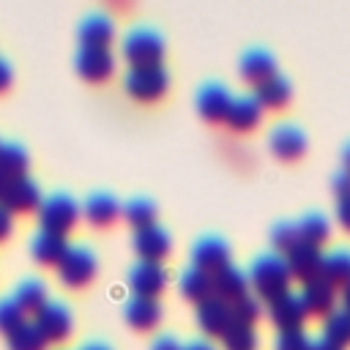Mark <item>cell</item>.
I'll return each mask as SVG.
<instances>
[{"label": "cell", "instance_id": "obj_1", "mask_svg": "<svg viewBox=\"0 0 350 350\" xmlns=\"http://www.w3.org/2000/svg\"><path fill=\"white\" fill-rule=\"evenodd\" d=\"M246 279L249 284L254 287L257 298L262 295L265 301L290 290V271H287V262H284V254L268 249V252H260L254 254V260L249 262V271H246Z\"/></svg>", "mask_w": 350, "mask_h": 350}, {"label": "cell", "instance_id": "obj_2", "mask_svg": "<svg viewBox=\"0 0 350 350\" xmlns=\"http://www.w3.org/2000/svg\"><path fill=\"white\" fill-rule=\"evenodd\" d=\"M123 57L131 66H150L161 63L164 57V36L150 25H134L123 36Z\"/></svg>", "mask_w": 350, "mask_h": 350}, {"label": "cell", "instance_id": "obj_3", "mask_svg": "<svg viewBox=\"0 0 350 350\" xmlns=\"http://www.w3.org/2000/svg\"><path fill=\"white\" fill-rule=\"evenodd\" d=\"M123 88L137 101H156L170 88V71L164 63L150 66H131L123 77Z\"/></svg>", "mask_w": 350, "mask_h": 350}, {"label": "cell", "instance_id": "obj_4", "mask_svg": "<svg viewBox=\"0 0 350 350\" xmlns=\"http://www.w3.org/2000/svg\"><path fill=\"white\" fill-rule=\"evenodd\" d=\"M79 219V205L71 194L66 191H55L49 197H41V205H38V221H41V230L46 232H57V235H66Z\"/></svg>", "mask_w": 350, "mask_h": 350}, {"label": "cell", "instance_id": "obj_5", "mask_svg": "<svg viewBox=\"0 0 350 350\" xmlns=\"http://www.w3.org/2000/svg\"><path fill=\"white\" fill-rule=\"evenodd\" d=\"M96 271H98V257L85 243L68 246L57 262V276L66 287H85L96 276Z\"/></svg>", "mask_w": 350, "mask_h": 350}, {"label": "cell", "instance_id": "obj_6", "mask_svg": "<svg viewBox=\"0 0 350 350\" xmlns=\"http://www.w3.org/2000/svg\"><path fill=\"white\" fill-rule=\"evenodd\" d=\"M191 265L205 271V273H213L219 268H224L232 257L230 252V243L221 238V235H200L194 243H191Z\"/></svg>", "mask_w": 350, "mask_h": 350}, {"label": "cell", "instance_id": "obj_7", "mask_svg": "<svg viewBox=\"0 0 350 350\" xmlns=\"http://www.w3.org/2000/svg\"><path fill=\"white\" fill-rule=\"evenodd\" d=\"M33 323H36V328L41 331V336L46 342H63L71 334L74 317H71V309L63 301H46L36 312V320Z\"/></svg>", "mask_w": 350, "mask_h": 350}, {"label": "cell", "instance_id": "obj_8", "mask_svg": "<svg viewBox=\"0 0 350 350\" xmlns=\"http://www.w3.org/2000/svg\"><path fill=\"white\" fill-rule=\"evenodd\" d=\"M268 317L273 320V325L279 331H295L304 325V317H306V309L301 304V295L293 293V290H284L273 298H268Z\"/></svg>", "mask_w": 350, "mask_h": 350}, {"label": "cell", "instance_id": "obj_9", "mask_svg": "<svg viewBox=\"0 0 350 350\" xmlns=\"http://www.w3.org/2000/svg\"><path fill=\"white\" fill-rule=\"evenodd\" d=\"M0 205L8 211V213H27L33 208L41 205V189L33 178L22 175V178H14L5 183L3 194H0Z\"/></svg>", "mask_w": 350, "mask_h": 350}, {"label": "cell", "instance_id": "obj_10", "mask_svg": "<svg viewBox=\"0 0 350 350\" xmlns=\"http://www.w3.org/2000/svg\"><path fill=\"white\" fill-rule=\"evenodd\" d=\"M284 262H287L290 276H295V279H301V282H309V279H317V276H320L323 252H320V246H314V243L298 241L295 246H290V249L284 252Z\"/></svg>", "mask_w": 350, "mask_h": 350}, {"label": "cell", "instance_id": "obj_11", "mask_svg": "<svg viewBox=\"0 0 350 350\" xmlns=\"http://www.w3.org/2000/svg\"><path fill=\"white\" fill-rule=\"evenodd\" d=\"M170 246H172V238L167 232V227H161L159 221L153 224H145L134 232V249L139 254V260H148V262H159L170 254Z\"/></svg>", "mask_w": 350, "mask_h": 350}, {"label": "cell", "instance_id": "obj_12", "mask_svg": "<svg viewBox=\"0 0 350 350\" xmlns=\"http://www.w3.org/2000/svg\"><path fill=\"white\" fill-rule=\"evenodd\" d=\"M77 74L88 82H101L112 74L115 68V57L109 49H98V46H79L77 57H74Z\"/></svg>", "mask_w": 350, "mask_h": 350}, {"label": "cell", "instance_id": "obj_13", "mask_svg": "<svg viewBox=\"0 0 350 350\" xmlns=\"http://www.w3.org/2000/svg\"><path fill=\"white\" fill-rule=\"evenodd\" d=\"M167 284V271L161 262H148L139 260L131 265L129 271V287L134 290V295H145V298H156Z\"/></svg>", "mask_w": 350, "mask_h": 350}, {"label": "cell", "instance_id": "obj_14", "mask_svg": "<svg viewBox=\"0 0 350 350\" xmlns=\"http://www.w3.org/2000/svg\"><path fill=\"white\" fill-rule=\"evenodd\" d=\"M112 36H115V22H112V16H107L104 11H93V14L82 16V22L77 25L79 46H98V49H109Z\"/></svg>", "mask_w": 350, "mask_h": 350}, {"label": "cell", "instance_id": "obj_15", "mask_svg": "<svg viewBox=\"0 0 350 350\" xmlns=\"http://www.w3.org/2000/svg\"><path fill=\"white\" fill-rule=\"evenodd\" d=\"M194 101H197V112L205 120H224L232 96H230V90H227L224 82H205V85L197 88Z\"/></svg>", "mask_w": 350, "mask_h": 350}, {"label": "cell", "instance_id": "obj_16", "mask_svg": "<svg viewBox=\"0 0 350 350\" xmlns=\"http://www.w3.org/2000/svg\"><path fill=\"white\" fill-rule=\"evenodd\" d=\"M197 323L208 336H221L224 328L232 323V312H230V301L219 298V295H208L197 304Z\"/></svg>", "mask_w": 350, "mask_h": 350}, {"label": "cell", "instance_id": "obj_17", "mask_svg": "<svg viewBox=\"0 0 350 350\" xmlns=\"http://www.w3.org/2000/svg\"><path fill=\"white\" fill-rule=\"evenodd\" d=\"M268 145L279 159H298L306 150V134L295 123H276L268 134Z\"/></svg>", "mask_w": 350, "mask_h": 350}, {"label": "cell", "instance_id": "obj_18", "mask_svg": "<svg viewBox=\"0 0 350 350\" xmlns=\"http://www.w3.org/2000/svg\"><path fill=\"white\" fill-rule=\"evenodd\" d=\"M301 304H304V309H306V314H328L331 309H334V304H336V287L334 284H328L325 279H309V282H304V287H301Z\"/></svg>", "mask_w": 350, "mask_h": 350}, {"label": "cell", "instance_id": "obj_19", "mask_svg": "<svg viewBox=\"0 0 350 350\" xmlns=\"http://www.w3.org/2000/svg\"><path fill=\"white\" fill-rule=\"evenodd\" d=\"M238 71L243 79L249 82H262L268 79L271 74H276V57L271 49L265 46H249L243 55H241V63H238Z\"/></svg>", "mask_w": 350, "mask_h": 350}, {"label": "cell", "instance_id": "obj_20", "mask_svg": "<svg viewBox=\"0 0 350 350\" xmlns=\"http://www.w3.org/2000/svg\"><path fill=\"white\" fill-rule=\"evenodd\" d=\"M211 290H213V295H219L224 301H235L238 295L249 293L246 271L238 268V265H232V262H227L224 268H219V271L211 273Z\"/></svg>", "mask_w": 350, "mask_h": 350}, {"label": "cell", "instance_id": "obj_21", "mask_svg": "<svg viewBox=\"0 0 350 350\" xmlns=\"http://www.w3.org/2000/svg\"><path fill=\"white\" fill-rule=\"evenodd\" d=\"M123 317L137 328V331H148L161 320V304L159 298H145V295H131L123 304Z\"/></svg>", "mask_w": 350, "mask_h": 350}, {"label": "cell", "instance_id": "obj_22", "mask_svg": "<svg viewBox=\"0 0 350 350\" xmlns=\"http://www.w3.org/2000/svg\"><path fill=\"white\" fill-rule=\"evenodd\" d=\"M260 112H262V107L257 104V98H254L252 93H241V96H232L224 120H227V126L235 129V131H249V129L257 126Z\"/></svg>", "mask_w": 350, "mask_h": 350}, {"label": "cell", "instance_id": "obj_23", "mask_svg": "<svg viewBox=\"0 0 350 350\" xmlns=\"http://www.w3.org/2000/svg\"><path fill=\"white\" fill-rule=\"evenodd\" d=\"M82 213H85V219L90 224L107 227V224H112L118 219L120 202H118V197L112 191H93V194H88V200L82 205Z\"/></svg>", "mask_w": 350, "mask_h": 350}, {"label": "cell", "instance_id": "obj_24", "mask_svg": "<svg viewBox=\"0 0 350 350\" xmlns=\"http://www.w3.org/2000/svg\"><path fill=\"white\" fill-rule=\"evenodd\" d=\"M66 249H68V241H66V235H57V232L38 230L30 238V254L38 265H57L60 257L66 254Z\"/></svg>", "mask_w": 350, "mask_h": 350}, {"label": "cell", "instance_id": "obj_25", "mask_svg": "<svg viewBox=\"0 0 350 350\" xmlns=\"http://www.w3.org/2000/svg\"><path fill=\"white\" fill-rule=\"evenodd\" d=\"M290 93H293L290 79H287V77H282V74L276 71V74H271L268 79L257 82L252 96L257 98V104H260V107H284V104L290 101Z\"/></svg>", "mask_w": 350, "mask_h": 350}, {"label": "cell", "instance_id": "obj_26", "mask_svg": "<svg viewBox=\"0 0 350 350\" xmlns=\"http://www.w3.org/2000/svg\"><path fill=\"white\" fill-rule=\"evenodd\" d=\"M320 279H325L328 284H345L350 282V249L339 246L328 254H323V262H320Z\"/></svg>", "mask_w": 350, "mask_h": 350}, {"label": "cell", "instance_id": "obj_27", "mask_svg": "<svg viewBox=\"0 0 350 350\" xmlns=\"http://www.w3.org/2000/svg\"><path fill=\"white\" fill-rule=\"evenodd\" d=\"M11 298L16 301V306H19L22 312H33V314H36V312L46 304V284H44L41 279H36V276L22 279V282L16 284V290H14Z\"/></svg>", "mask_w": 350, "mask_h": 350}, {"label": "cell", "instance_id": "obj_28", "mask_svg": "<svg viewBox=\"0 0 350 350\" xmlns=\"http://www.w3.org/2000/svg\"><path fill=\"white\" fill-rule=\"evenodd\" d=\"M27 172V150L16 142H3L0 145V175L5 180L22 178Z\"/></svg>", "mask_w": 350, "mask_h": 350}, {"label": "cell", "instance_id": "obj_29", "mask_svg": "<svg viewBox=\"0 0 350 350\" xmlns=\"http://www.w3.org/2000/svg\"><path fill=\"white\" fill-rule=\"evenodd\" d=\"M323 336L339 347L350 345V312L342 306H334L328 314H323Z\"/></svg>", "mask_w": 350, "mask_h": 350}, {"label": "cell", "instance_id": "obj_30", "mask_svg": "<svg viewBox=\"0 0 350 350\" xmlns=\"http://www.w3.org/2000/svg\"><path fill=\"white\" fill-rule=\"evenodd\" d=\"M180 293L186 295V298H191V301H202V298H208V295H213V290H211V273H205V271H200V268H194V265H186L183 271H180Z\"/></svg>", "mask_w": 350, "mask_h": 350}, {"label": "cell", "instance_id": "obj_31", "mask_svg": "<svg viewBox=\"0 0 350 350\" xmlns=\"http://www.w3.org/2000/svg\"><path fill=\"white\" fill-rule=\"evenodd\" d=\"M295 224H298V238L306 241V243H314V246H320L328 238V232H331V224H328V219L320 211L304 213Z\"/></svg>", "mask_w": 350, "mask_h": 350}, {"label": "cell", "instance_id": "obj_32", "mask_svg": "<svg viewBox=\"0 0 350 350\" xmlns=\"http://www.w3.org/2000/svg\"><path fill=\"white\" fill-rule=\"evenodd\" d=\"M8 350H46V339L41 336V331L36 328V323H22L16 325L11 334H5Z\"/></svg>", "mask_w": 350, "mask_h": 350}, {"label": "cell", "instance_id": "obj_33", "mask_svg": "<svg viewBox=\"0 0 350 350\" xmlns=\"http://www.w3.org/2000/svg\"><path fill=\"white\" fill-rule=\"evenodd\" d=\"M120 213L126 216L129 224H134L137 230L145 227V224H153L156 221V202L148 200V197H131L120 205Z\"/></svg>", "mask_w": 350, "mask_h": 350}, {"label": "cell", "instance_id": "obj_34", "mask_svg": "<svg viewBox=\"0 0 350 350\" xmlns=\"http://www.w3.org/2000/svg\"><path fill=\"white\" fill-rule=\"evenodd\" d=\"M221 342L227 350H257V331L249 323H230L221 334Z\"/></svg>", "mask_w": 350, "mask_h": 350}, {"label": "cell", "instance_id": "obj_35", "mask_svg": "<svg viewBox=\"0 0 350 350\" xmlns=\"http://www.w3.org/2000/svg\"><path fill=\"white\" fill-rule=\"evenodd\" d=\"M268 238H271L273 252H287L290 246H295V243L301 241V238H298V224L290 221V219H279V221L271 224Z\"/></svg>", "mask_w": 350, "mask_h": 350}, {"label": "cell", "instance_id": "obj_36", "mask_svg": "<svg viewBox=\"0 0 350 350\" xmlns=\"http://www.w3.org/2000/svg\"><path fill=\"white\" fill-rule=\"evenodd\" d=\"M230 312H232V320H235V323H249V325H252V323L260 317L262 304H260L257 295L243 293V295H238L235 301H230Z\"/></svg>", "mask_w": 350, "mask_h": 350}, {"label": "cell", "instance_id": "obj_37", "mask_svg": "<svg viewBox=\"0 0 350 350\" xmlns=\"http://www.w3.org/2000/svg\"><path fill=\"white\" fill-rule=\"evenodd\" d=\"M25 323V312L16 306V301L11 298V295H5V298H0V331L3 334H11L16 325H22Z\"/></svg>", "mask_w": 350, "mask_h": 350}, {"label": "cell", "instance_id": "obj_38", "mask_svg": "<svg viewBox=\"0 0 350 350\" xmlns=\"http://www.w3.org/2000/svg\"><path fill=\"white\" fill-rule=\"evenodd\" d=\"M309 345V336L295 328V331H279L276 339H273V350H306Z\"/></svg>", "mask_w": 350, "mask_h": 350}, {"label": "cell", "instance_id": "obj_39", "mask_svg": "<svg viewBox=\"0 0 350 350\" xmlns=\"http://www.w3.org/2000/svg\"><path fill=\"white\" fill-rule=\"evenodd\" d=\"M331 189L339 194V197H345V194H350V170H336L334 175H331Z\"/></svg>", "mask_w": 350, "mask_h": 350}, {"label": "cell", "instance_id": "obj_40", "mask_svg": "<svg viewBox=\"0 0 350 350\" xmlns=\"http://www.w3.org/2000/svg\"><path fill=\"white\" fill-rule=\"evenodd\" d=\"M336 219L345 230H350V194L336 197Z\"/></svg>", "mask_w": 350, "mask_h": 350}, {"label": "cell", "instance_id": "obj_41", "mask_svg": "<svg viewBox=\"0 0 350 350\" xmlns=\"http://www.w3.org/2000/svg\"><path fill=\"white\" fill-rule=\"evenodd\" d=\"M150 350H180V342H178L172 334H161V336L153 339Z\"/></svg>", "mask_w": 350, "mask_h": 350}, {"label": "cell", "instance_id": "obj_42", "mask_svg": "<svg viewBox=\"0 0 350 350\" xmlns=\"http://www.w3.org/2000/svg\"><path fill=\"white\" fill-rule=\"evenodd\" d=\"M306 350H345V347H339V345H334L331 339H325V336H309V345H306Z\"/></svg>", "mask_w": 350, "mask_h": 350}, {"label": "cell", "instance_id": "obj_43", "mask_svg": "<svg viewBox=\"0 0 350 350\" xmlns=\"http://www.w3.org/2000/svg\"><path fill=\"white\" fill-rule=\"evenodd\" d=\"M11 79H14V71H11L8 60H5V57H0V90H5V88L11 85Z\"/></svg>", "mask_w": 350, "mask_h": 350}, {"label": "cell", "instance_id": "obj_44", "mask_svg": "<svg viewBox=\"0 0 350 350\" xmlns=\"http://www.w3.org/2000/svg\"><path fill=\"white\" fill-rule=\"evenodd\" d=\"M11 235V213L0 205V241H5Z\"/></svg>", "mask_w": 350, "mask_h": 350}, {"label": "cell", "instance_id": "obj_45", "mask_svg": "<svg viewBox=\"0 0 350 350\" xmlns=\"http://www.w3.org/2000/svg\"><path fill=\"white\" fill-rule=\"evenodd\" d=\"M180 350H216L208 339H191V342H186V345H180Z\"/></svg>", "mask_w": 350, "mask_h": 350}, {"label": "cell", "instance_id": "obj_46", "mask_svg": "<svg viewBox=\"0 0 350 350\" xmlns=\"http://www.w3.org/2000/svg\"><path fill=\"white\" fill-rule=\"evenodd\" d=\"M339 298H342V309H347V312H350V282H345V284H342Z\"/></svg>", "mask_w": 350, "mask_h": 350}, {"label": "cell", "instance_id": "obj_47", "mask_svg": "<svg viewBox=\"0 0 350 350\" xmlns=\"http://www.w3.org/2000/svg\"><path fill=\"white\" fill-rule=\"evenodd\" d=\"M79 350H112V347L104 345V342H88V345H82Z\"/></svg>", "mask_w": 350, "mask_h": 350}, {"label": "cell", "instance_id": "obj_48", "mask_svg": "<svg viewBox=\"0 0 350 350\" xmlns=\"http://www.w3.org/2000/svg\"><path fill=\"white\" fill-rule=\"evenodd\" d=\"M342 161H345V170H350V142H345L342 148Z\"/></svg>", "mask_w": 350, "mask_h": 350}, {"label": "cell", "instance_id": "obj_49", "mask_svg": "<svg viewBox=\"0 0 350 350\" xmlns=\"http://www.w3.org/2000/svg\"><path fill=\"white\" fill-rule=\"evenodd\" d=\"M5 183H8V180H5L3 175H0V194H3V189H5Z\"/></svg>", "mask_w": 350, "mask_h": 350}, {"label": "cell", "instance_id": "obj_50", "mask_svg": "<svg viewBox=\"0 0 350 350\" xmlns=\"http://www.w3.org/2000/svg\"><path fill=\"white\" fill-rule=\"evenodd\" d=\"M0 145H3V142H0Z\"/></svg>", "mask_w": 350, "mask_h": 350}]
</instances>
